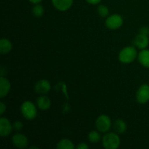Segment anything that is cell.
<instances>
[{"label":"cell","instance_id":"obj_23","mask_svg":"<svg viewBox=\"0 0 149 149\" xmlns=\"http://www.w3.org/2000/svg\"><path fill=\"white\" fill-rule=\"evenodd\" d=\"M77 149H89L90 148V146L87 145L86 143H80L78 144V146H77Z\"/></svg>","mask_w":149,"mask_h":149},{"label":"cell","instance_id":"obj_3","mask_svg":"<svg viewBox=\"0 0 149 149\" xmlns=\"http://www.w3.org/2000/svg\"><path fill=\"white\" fill-rule=\"evenodd\" d=\"M20 111L22 115L27 120H33L36 117L37 109L33 102L30 100H26L23 102L20 107Z\"/></svg>","mask_w":149,"mask_h":149},{"label":"cell","instance_id":"obj_18","mask_svg":"<svg viewBox=\"0 0 149 149\" xmlns=\"http://www.w3.org/2000/svg\"><path fill=\"white\" fill-rule=\"evenodd\" d=\"M88 140L90 142L93 143H97L99 142L100 140V135L99 133V131L93 130L90 132L88 134Z\"/></svg>","mask_w":149,"mask_h":149},{"label":"cell","instance_id":"obj_19","mask_svg":"<svg viewBox=\"0 0 149 149\" xmlns=\"http://www.w3.org/2000/svg\"><path fill=\"white\" fill-rule=\"evenodd\" d=\"M32 13H33V15L35 17H40L44 15L45 9H44V7L41 4H35V6L32 9Z\"/></svg>","mask_w":149,"mask_h":149},{"label":"cell","instance_id":"obj_17","mask_svg":"<svg viewBox=\"0 0 149 149\" xmlns=\"http://www.w3.org/2000/svg\"><path fill=\"white\" fill-rule=\"evenodd\" d=\"M74 143L68 139H62L58 143L57 148L58 149H74Z\"/></svg>","mask_w":149,"mask_h":149},{"label":"cell","instance_id":"obj_27","mask_svg":"<svg viewBox=\"0 0 149 149\" xmlns=\"http://www.w3.org/2000/svg\"><path fill=\"white\" fill-rule=\"evenodd\" d=\"M30 148H39L36 146H32V147H30Z\"/></svg>","mask_w":149,"mask_h":149},{"label":"cell","instance_id":"obj_10","mask_svg":"<svg viewBox=\"0 0 149 149\" xmlns=\"http://www.w3.org/2000/svg\"><path fill=\"white\" fill-rule=\"evenodd\" d=\"M52 4L58 10L64 12L71 8L74 0H51Z\"/></svg>","mask_w":149,"mask_h":149},{"label":"cell","instance_id":"obj_7","mask_svg":"<svg viewBox=\"0 0 149 149\" xmlns=\"http://www.w3.org/2000/svg\"><path fill=\"white\" fill-rule=\"evenodd\" d=\"M13 143L16 148H25L28 146L29 140L27 137L22 133H16L12 138Z\"/></svg>","mask_w":149,"mask_h":149},{"label":"cell","instance_id":"obj_1","mask_svg":"<svg viewBox=\"0 0 149 149\" xmlns=\"http://www.w3.org/2000/svg\"><path fill=\"white\" fill-rule=\"evenodd\" d=\"M138 57V52L133 46H128L123 48L119 54V60L121 63L129 64L133 62Z\"/></svg>","mask_w":149,"mask_h":149},{"label":"cell","instance_id":"obj_4","mask_svg":"<svg viewBox=\"0 0 149 149\" xmlns=\"http://www.w3.org/2000/svg\"><path fill=\"white\" fill-rule=\"evenodd\" d=\"M96 128L100 132H108L111 127V120L107 115L102 114L97 118L95 122Z\"/></svg>","mask_w":149,"mask_h":149},{"label":"cell","instance_id":"obj_2","mask_svg":"<svg viewBox=\"0 0 149 149\" xmlns=\"http://www.w3.org/2000/svg\"><path fill=\"white\" fill-rule=\"evenodd\" d=\"M120 138L116 132H107L102 139L103 146L106 149H116L120 146Z\"/></svg>","mask_w":149,"mask_h":149},{"label":"cell","instance_id":"obj_25","mask_svg":"<svg viewBox=\"0 0 149 149\" xmlns=\"http://www.w3.org/2000/svg\"><path fill=\"white\" fill-rule=\"evenodd\" d=\"M85 1H87V3H89V4H94V5H95V4H99V3L101 1V0H85Z\"/></svg>","mask_w":149,"mask_h":149},{"label":"cell","instance_id":"obj_11","mask_svg":"<svg viewBox=\"0 0 149 149\" xmlns=\"http://www.w3.org/2000/svg\"><path fill=\"white\" fill-rule=\"evenodd\" d=\"M11 84L9 80L6 77L1 76L0 77V97H6L10 93Z\"/></svg>","mask_w":149,"mask_h":149},{"label":"cell","instance_id":"obj_22","mask_svg":"<svg viewBox=\"0 0 149 149\" xmlns=\"http://www.w3.org/2000/svg\"><path fill=\"white\" fill-rule=\"evenodd\" d=\"M139 33L148 36L149 35V28L148 26H142L139 30Z\"/></svg>","mask_w":149,"mask_h":149},{"label":"cell","instance_id":"obj_15","mask_svg":"<svg viewBox=\"0 0 149 149\" xmlns=\"http://www.w3.org/2000/svg\"><path fill=\"white\" fill-rule=\"evenodd\" d=\"M13 49V44L9 39L2 38L0 40V52L1 54H7Z\"/></svg>","mask_w":149,"mask_h":149},{"label":"cell","instance_id":"obj_24","mask_svg":"<svg viewBox=\"0 0 149 149\" xmlns=\"http://www.w3.org/2000/svg\"><path fill=\"white\" fill-rule=\"evenodd\" d=\"M6 111V105L3 102H0V113L2 115Z\"/></svg>","mask_w":149,"mask_h":149},{"label":"cell","instance_id":"obj_12","mask_svg":"<svg viewBox=\"0 0 149 149\" xmlns=\"http://www.w3.org/2000/svg\"><path fill=\"white\" fill-rule=\"evenodd\" d=\"M135 45L140 49H146L147 47L149 45V38L148 36L138 33L135 37V41H134Z\"/></svg>","mask_w":149,"mask_h":149},{"label":"cell","instance_id":"obj_16","mask_svg":"<svg viewBox=\"0 0 149 149\" xmlns=\"http://www.w3.org/2000/svg\"><path fill=\"white\" fill-rule=\"evenodd\" d=\"M113 130L117 134H123L127 130V124L122 119H116L113 122Z\"/></svg>","mask_w":149,"mask_h":149},{"label":"cell","instance_id":"obj_9","mask_svg":"<svg viewBox=\"0 0 149 149\" xmlns=\"http://www.w3.org/2000/svg\"><path fill=\"white\" fill-rule=\"evenodd\" d=\"M35 91L41 95L47 94L51 90L50 83L47 79H41L35 84Z\"/></svg>","mask_w":149,"mask_h":149},{"label":"cell","instance_id":"obj_20","mask_svg":"<svg viewBox=\"0 0 149 149\" xmlns=\"http://www.w3.org/2000/svg\"><path fill=\"white\" fill-rule=\"evenodd\" d=\"M97 13L102 17H107L109 15V10L104 4H100L97 7Z\"/></svg>","mask_w":149,"mask_h":149},{"label":"cell","instance_id":"obj_8","mask_svg":"<svg viewBox=\"0 0 149 149\" xmlns=\"http://www.w3.org/2000/svg\"><path fill=\"white\" fill-rule=\"evenodd\" d=\"M13 127L7 118L1 117L0 119V135L1 137H6L10 135Z\"/></svg>","mask_w":149,"mask_h":149},{"label":"cell","instance_id":"obj_5","mask_svg":"<svg viewBox=\"0 0 149 149\" xmlns=\"http://www.w3.org/2000/svg\"><path fill=\"white\" fill-rule=\"evenodd\" d=\"M123 24V18L119 14H112L108 16L106 20V27L111 30L119 29Z\"/></svg>","mask_w":149,"mask_h":149},{"label":"cell","instance_id":"obj_14","mask_svg":"<svg viewBox=\"0 0 149 149\" xmlns=\"http://www.w3.org/2000/svg\"><path fill=\"white\" fill-rule=\"evenodd\" d=\"M138 61L141 65L145 68H149V49H141L138 55Z\"/></svg>","mask_w":149,"mask_h":149},{"label":"cell","instance_id":"obj_13","mask_svg":"<svg viewBox=\"0 0 149 149\" xmlns=\"http://www.w3.org/2000/svg\"><path fill=\"white\" fill-rule=\"evenodd\" d=\"M36 104L38 108L42 111H46L50 108L51 106V100L47 96L41 95L36 100Z\"/></svg>","mask_w":149,"mask_h":149},{"label":"cell","instance_id":"obj_21","mask_svg":"<svg viewBox=\"0 0 149 149\" xmlns=\"http://www.w3.org/2000/svg\"><path fill=\"white\" fill-rule=\"evenodd\" d=\"M13 129H14L15 130L19 132V131H20L22 129H23V124L20 121H16V122H15L14 123H13Z\"/></svg>","mask_w":149,"mask_h":149},{"label":"cell","instance_id":"obj_26","mask_svg":"<svg viewBox=\"0 0 149 149\" xmlns=\"http://www.w3.org/2000/svg\"><path fill=\"white\" fill-rule=\"evenodd\" d=\"M29 1H30L31 3H32V4H39L42 0H29Z\"/></svg>","mask_w":149,"mask_h":149},{"label":"cell","instance_id":"obj_6","mask_svg":"<svg viewBox=\"0 0 149 149\" xmlns=\"http://www.w3.org/2000/svg\"><path fill=\"white\" fill-rule=\"evenodd\" d=\"M136 100L140 104H146L149 101V84H143L136 93Z\"/></svg>","mask_w":149,"mask_h":149}]
</instances>
